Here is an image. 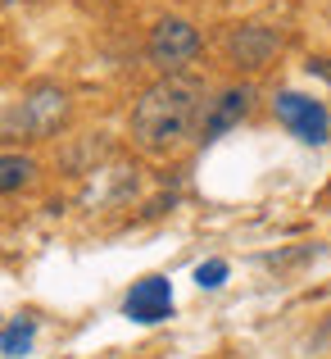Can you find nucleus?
<instances>
[{
	"mask_svg": "<svg viewBox=\"0 0 331 359\" xmlns=\"http://www.w3.org/2000/svg\"><path fill=\"white\" fill-rule=\"evenodd\" d=\"M272 114L286 123V132L300 137L304 146H327V141H331V114H327L323 100H314V96L281 91V96L272 100Z\"/></svg>",
	"mask_w": 331,
	"mask_h": 359,
	"instance_id": "obj_5",
	"label": "nucleus"
},
{
	"mask_svg": "<svg viewBox=\"0 0 331 359\" xmlns=\"http://www.w3.org/2000/svg\"><path fill=\"white\" fill-rule=\"evenodd\" d=\"M200 118H204V82L173 73V78H159L155 87L136 96L127 114V137L146 155H173L186 137L200 132Z\"/></svg>",
	"mask_w": 331,
	"mask_h": 359,
	"instance_id": "obj_1",
	"label": "nucleus"
},
{
	"mask_svg": "<svg viewBox=\"0 0 331 359\" xmlns=\"http://www.w3.org/2000/svg\"><path fill=\"white\" fill-rule=\"evenodd\" d=\"M32 337H36V318L18 314L14 323L0 332V359H23L27 351H32Z\"/></svg>",
	"mask_w": 331,
	"mask_h": 359,
	"instance_id": "obj_8",
	"label": "nucleus"
},
{
	"mask_svg": "<svg viewBox=\"0 0 331 359\" xmlns=\"http://www.w3.org/2000/svg\"><path fill=\"white\" fill-rule=\"evenodd\" d=\"M195 282H200L204 291H218L227 282V259H204L200 269H195Z\"/></svg>",
	"mask_w": 331,
	"mask_h": 359,
	"instance_id": "obj_10",
	"label": "nucleus"
},
{
	"mask_svg": "<svg viewBox=\"0 0 331 359\" xmlns=\"http://www.w3.org/2000/svg\"><path fill=\"white\" fill-rule=\"evenodd\" d=\"M223 55L241 73H263L281 55V32L272 23H236L223 41Z\"/></svg>",
	"mask_w": 331,
	"mask_h": 359,
	"instance_id": "obj_4",
	"label": "nucleus"
},
{
	"mask_svg": "<svg viewBox=\"0 0 331 359\" xmlns=\"http://www.w3.org/2000/svg\"><path fill=\"white\" fill-rule=\"evenodd\" d=\"M204 50V36H200V27L195 23H186V18H159L155 27H150V36H146V60L155 64L164 78H173V73H182L186 64L195 60V55Z\"/></svg>",
	"mask_w": 331,
	"mask_h": 359,
	"instance_id": "obj_3",
	"label": "nucleus"
},
{
	"mask_svg": "<svg viewBox=\"0 0 331 359\" xmlns=\"http://www.w3.org/2000/svg\"><path fill=\"white\" fill-rule=\"evenodd\" d=\"M122 314L132 318V323H164V318H173V282L164 278V273H150V278L132 282V291L122 296Z\"/></svg>",
	"mask_w": 331,
	"mask_h": 359,
	"instance_id": "obj_6",
	"label": "nucleus"
},
{
	"mask_svg": "<svg viewBox=\"0 0 331 359\" xmlns=\"http://www.w3.org/2000/svg\"><path fill=\"white\" fill-rule=\"evenodd\" d=\"M69 91L55 82H41L0 114V141H45L69 123Z\"/></svg>",
	"mask_w": 331,
	"mask_h": 359,
	"instance_id": "obj_2",
	"label": "nucleus"
},
{
	"mask_svg": "<svg viewBox=\"0 0 331 359\" xmlns=\"http://www.w3.org/2000/svg\"><path fill=\"white\" fill-rule=\"evenodd\" d=\"M36 177V159L32 155H0V196H9V191H23L27 182Z\"/></svg>",
	"mask_w": 331,
	"mask_h": 359,
	"instance_id": "obj_9",
	"label": "nucleus"
},
{
	"mask_svg": "<svg viewBox=\"0 0 331 359\" xmlns=\"http://www.w3.org/2000/svg\"><path fill=\"white\" fill-rule=\"evenodd\" d=\"M250 109H254V87H250V82L227 87V91H218V100L209 105V114L200 118V132H195V137H200V141L223 137L227 128H236L241 118H250Z\"/></svg>",
	"mask_w": 331,
	"mask_h": 359,
	"instance_id": "obj_7",
	"label": "nucleus"
}]
</instances>
